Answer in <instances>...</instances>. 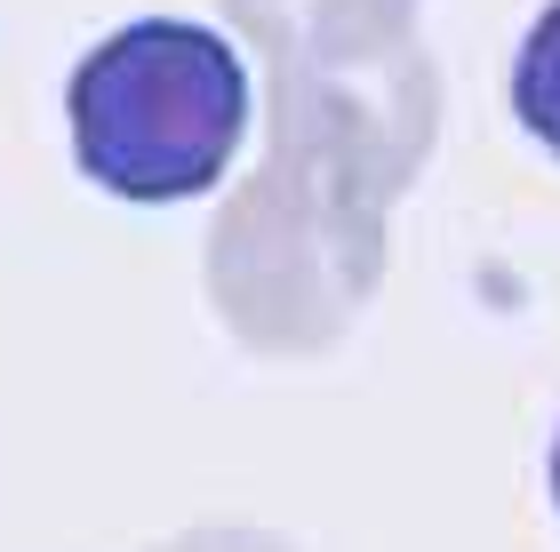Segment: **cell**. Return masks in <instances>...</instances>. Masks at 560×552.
Segmentation results:
<instances>
[{
  "label": "cell",
  "mask_w": 560,
  "mask_h": 552,
  "mask_svg": "<svg viewBox=\"0 0 560 552\" xmlns=\"http://www.w3.org/2000/svg\"><path fill=\"white\" fill-rule=\"evenodd\" d=\"M393 265V209L304 144L265 137L257 168L217 200L200 289L217 329L257 361H320L361 329Z\"/></svg>",
  "instance_id": "1"
},
{
  "label": "cell",
  "mask_w": 560,
  "mask_h": 552,
  "mask_svg": "<svg viewBox=\"0 0 560 552\" xmlns=\"http://www.w3.org/2000/svg\"><path fill=\"white\" fill-rule=\"evenodd\" d=\"M545 489H552V513H560V433H552V457H545Z\"/></svg>",
  "instance_id": "6"
},
{
  "label": "cell",
  "mask_w": 560,
  "mask_h": 552,
  "mask_svg": "<svg viewBox=\"0 0 560 552\" xmlns=\"http://www.w3.org/2000/svg\"><path fill=\"white\" fill-rule=\"evenodd\" d=\"M217 16L265 57V81H369L432 57L417 0H217Z\"/></svg>",
  "instance_id": "3"
},
{
  "label": "cell",
  "mask_w": 560,
  "mask_h": 552,
  "mask_svg": "<svg viewBox=\"0 0 560 552\" xmlns=\"http://www.w3.org/2000/svg\"><path fill=\"white\" fill-rule=\"evenodd\" d=\"M504 96H513V120L560 161V0H545V9L528 16V33L513 48V81H504Z\"/></svg>",
  "instance_id": "4"
},
{
  "label": "cell",
  "mask_w": 560,
  "mask_h": 552,
  "mask_svg": "<svg viewBox=\"0 0 560 552\" xmlns=\"http://www.w3.org/2000/svg\"><path fill=\"white\" fill-rule=\"evenodd\" d=\"M144 552H296V544L272 537V529H248V520H200V529H176Z\"/></svg>",
  "instance_id": "5"
},
{
  "label": "cell",
  "mask_w": 560,
  "mask_h": 552,
  "mask_svg": "<svg viewBox=\"0 0 560 552\" xmlns=\"http://www.w3.org/2000/svg\"><path fill=\"white\" fill-rule=\"evenodd\" d=\"M248 120H257V89L241 48L192 16L113 24L65 72L72 168L129 209H176L217 192L233 177Z\"/></svg>",
  "instance_id": "2"
}]
</instances>
